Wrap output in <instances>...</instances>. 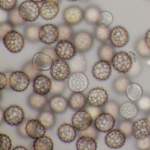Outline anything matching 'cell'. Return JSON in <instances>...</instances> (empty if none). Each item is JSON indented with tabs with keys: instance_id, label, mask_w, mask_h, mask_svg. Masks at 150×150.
<instances>
[{
	"instance_id": "obj_27",
	"label": "cell",
	"mask_w": 150,
	"mask_h": 150,
	"mask_svg": "<svg viewBox=\"0 0 150 150\" xmlns=\"http://www.w3.org/2000/svg\"><path fill=\"white\" fill-rule=\"evenodd\" d=\"M101 11L97 6H88L84 10V20L90 25H97Z\"/></svg>"
},
{
	"instance_id": "obj_35",
	"label": "cell",
	"mask_w": 150,
	"mask_h": 150,
	"mask_svg": "<svg viewBox=\"0 0 150 150\" xmlns=\"http://www.w3.org/2000/svg\"><path fill=\"white\" fill-rule=\"evenodd\" d=\"M38 119L47 129L52 128L56 123V116L52 111L43 110L41 111Z\"/></svg>"
},
{
	"instance_id": "obj_6",
	"label": "cell",
	"mask_w": 150,
	"mask_h": 150,
	"mask_svg": "<svg viewBox=\"0 0 150 150\" xmlns=\"http://www.w3.org/2000/svg\"><path fill=\"white\" fill-rule=\"evenodd\" d=\"M129 35L126 29L121 26L114 27L110 30L109 41L114 47L122 48L129 42Z\"/></svg>"
},
{
	"instance_id": "obj_11",
	"label": "cell",
	"mask_w": 150,
	"mask_h": 150,
	"mask_svg": "<svg viewBox=\"0 0 150 150\" xmlns=\"http://www.w3.org/2000/svg\"><path fill=\"white\" fill-rule=\"evenodd\" d=\"M39 39L45 44L51 45L59 41V33L57 25L46 24L41 26L39 30Z\"/></svg>"
},
{
	"instance_id": "obj_60",
	"label": "cell",
	"mask_w": 150,
	"mask_h": 150,
	"mask_svg": "<svg viewBox=\"0 0 150 150\" xmlns=\"http://www.w3.org/2000/svg\"><path fill=\"white\" fill-rule=\"evenodd\" d=\"M46 1H54V2H56L59 4L61 2V0H46Z\"/></svg>"
},
{
	"instance_id": "obj_32",
	"label": "cell",
	"mask_w": 150,
	"mask_h": 150,
	"mask_svg": "<svg viewBox=\"0 0 150 150\" xmlns=\"http://www.w3.org/2000/svg\"><path fill=\"white\" fill-rule=\"evenodd\" d=\"M41 27L40 25L36 24H29L26 26L24 30V36L26 39L31 43L39 42V33Z\"/></svg>"
},
{
	"instance_id": "obj_7",
	"label": "cell",
	"mask_w": 150,
	"mask_h": 150,
	"mask_svg": "<svg viewBox=\"0 0 150 150\" xmlns=\"http://www.w3.org/2000/svg\"><path fill=\"white\" fill-rule=\"evenodd\" d=\"M4 121L11 126H18L25 119V113L21 106L12 105L4 112Z\"/></svg>"
},
{
	"instance_id": "obj_43",
	"label": "cell",
	"mask_w": 150,
	"mask_h": 150,
	"mask_svg": "<svg viewBox=\"0 0 150 150\" xmlns=\"http://www.w3.org/2000/svg\"><path fill=\"white\" fill-rule=\"evenodd\" d=\"M103 112L110 114L115 118L118 117L119 114V108L118 105L114 101H108L104 105Z\"/></svg>"
},
{
	"instance_id": "obj_24",
	"label": "cell",
	"mask_w": 150,
	"mask_h": 150,
	"mask_svg": "<svg viewBox=\"0 0 150 150\" xmlns=\"http://www.w3.org/2000/svg\"><path fill=\"white\" fill-rule=\"evenodd\" d=\"M48 103L51 110L57 114L64 113L69 106L68 100L60 95L53 96Z\"/></svg>"
},
{
	"instance_id": "obj_13",
	"label": "cell",
	"mask_w": 150,
	"mask_h": 150,
	"mask_svg": "<svg viewBox=\"0 0 150 150\" xmlns=\"http://www.w3.org/2000/svg\"><path fill=\"white\" fill-rule=\"evenodd\" d=\"M87 99L89 105L100 108L108 101V94L103 88H94L88 92Z\"/></svg>"
},
{
	"instance_id": "obj_14",
	"label": "cell",
	"mask_w": 150,
	"mask_h": 150,
	"mask_svg": "<svg viewBox=\"0 0 150 150\" xmlns=\"http://www.w3.org/2000/svg\"><path fill=\"white\" fill-rule=\"evenodd\" d=\"M93 119L86 110H78L72 118V125L78 131L86 129L93 123Z\"/></svg>"
},
{
	"instance_id": "obj_31",
	"label": "cell",
	"mask_w": 150,
	"mask_h": 150,
	"mask_svg": "<svg viewBox=\"0 0 150 150\" xmlns=\"http://www.w3.org/2000/svg\"><path fill=\"white\" fill-rule=\"evenodd\" d=\"M78 150H96L97 148L96 139L88 136H81L76 142Z\"/></svg>"
},
{
	"instance_id": "obj_42",
	"label": "cell",
	"mask_w": 150,
	"mask_h": 150,
	"mask_svg": "<svg viewBox=\"0 0 150 150\" xmlns=\"http://www.w3.org/2000/svg\"><path fill=\"white\" fill-rule=\"evenodd\" d=\"M113 21L114 17L110 12L107 11H101L97 25L108 27L112 24Z\"/></svg>"
},
{
	"instance_id": "obj_44",
	"label": "cell",
	"mask_w": 150,
	"mask_h": 150,
	"mask_svg": "<svg viewBox=\"0 0 150 150\" xmlns=\"http://www.w3.org/2000/svg\"><path fill=\"white\" fill-rule=\"evenodd\" d=\"M52 86L50 93L52 95H60L63 93L66 88V82L65 81H58L54 79H51Z\"/></svg>"
},
{
	"instance_id": "obj_49",
	"label": "cell",
	"mask_w": 150,
	"mask_h": 150,
	"mask_svg": "<svg viewBox=\"0 0 150 150\" xmlns=\"http://www.w3.org/2000/svg\"><path fill=\"white\" fill-rule=\"evenodd\" d=\"M14 30V27L8 21L1 22L0 23V38L3 40L5 36L12 30Z\"/></svg>"
},
{
	"instance_id": "obj_38",
	"label": "cell",
	"mask_w": 150,
	"mask_h": 150,
	"mask_svg": "<svg viewBox=\"0 0 150 150\" xmlns=\"http://www.w3.org/2000/svg\"><path fill=\"white\" fill-rule=\"evenodd\" d=\"M110 30L109 27H102L96 25L95 27L94 35L99 42L104 43L109 41Z\"/></svg>"
},
{
	"instance_id": "obj_34",
	"label": "cell",
	"mask_w": 150,
	"mask_h": 150,
	"mask_svg": "<svg viewBox=\"0 0 150 150\" xmlns=\"http://www.w3.org/2000/svg\"><path fill=\"white\" fill-rule=\"evenodd\" d=\"M33 148L35 150H52L54 143L50 137L44 136L35 139L33 143Z\"/></svg>"
},
{
	"instance_id": "obj_25",
	"label": "cell",
	"mask_w": 150,
	"mask_h": 150,
	"mask_svg": "<svg viewBox=\"0 0 150 150\" xmlns=\"http://www.w3.org/2000/svg\"><path fill=\"white\" fill-rule=\"evenodd\" d=\"M70 66L71 74L74 73L84 72L87 67V62L82 53L77 52L71 59L67 61Z\"/></svg>"
},
{
	"instance_id": "obj_30",
	"label": "cell",
	"mask_w": 150,
	"mask_h": 150,
	"mask_svg": "<svg viewBox=\"0 0 150 150\" xmlns=\"http://www.w3.org/2000/svg\"><path fill=\"white\" fill-rule=\"evenodd\" d=\"M115 48L110 44L104 43L99 47L97 54L100 60L111 63L115 54Z\"/></svg>"
},
{
	"instance_id": "obj_1",
	"label": "cell",
	"mask_w": 150,
	"mask_h": 150,
	"mask_svg": "<svg viewBox=\"0 0 150 150\" xmlns=\"http://www.w3.org/2000/svg\"><path fill=\"white\" fill-rule=\"evenodd\" d=\"M94 35L86 30H80L75 33L72 42L77 52L83 53L89 51L93 45Z\"/></svg>"
},
{
	"instance_id": "obj_36",
	"label": "cell",
	"mask_w": 150,
	"mask_h": 150,
	"mask_svg": "<svg viewBox=\"0 0 150 150\" xmlns=\"http://www.w3.org/2000/svg\"><path fill=\"white\" fill-rule=\"evenodd\" d=\"M137 53L143 58H150V49L146 44L144 37L139 38L137 39L134 46Z\"/></svg>"
},
{
	"instance_id": "obj_21",
	"label": "cell",
	"mask_w": 150,
	"mask_h": 150,
	"mask_svg": "<svg viewBox=\"0 0 150 150\" xmlns=\"http://www.w3.org/2000/svg\"><path fill=\"white\" fill-rule=\"evenodd\" d=\"M52 86V79L45 75L40 74L33 81V90L41 95H47L50 92Z\"/></svg>"
},
{
	"instance_id": "obj_8",
	"label": "cell",
	"mask_w": 150,
	"mask_h": 150,
	"mask_svg": "<svg viewBox=\"0 0 150 150\" xmlns=\"http://www.w3.org/2000/svg\"><path fill=\"white\" fill-rule=\"evenodd\" d=\"M67 85L73 92L82 93L87 88L89 81L84 72L74 73L68 78Z\"/></svg>"
},
{
	"instance_id": "obj_63",
	"label": "cell",
	"mask_w": 150,
	"mask_h": 150,
	"mask_svg": "<svg viewBox=\"0 0 150 150\" xmlns=\"http://www.w3.org/2000/svg\"><path fill=\"white\" fill-rule=\"evenodd\" d=\"M146 118H147V119H148V120H149L150 122V114L148 116H147V117H146Z\"/></svg>"
},
{
	"instance_id": "obj_12",
	"label": "cell",
	"mask_w": 150,
	"mask_h": 150,
	"mask_svg": "<svg viewBox=\"0 0 150 150\" xmlns=\"http://www.w3.org/2000/svg\"><path fill=\"white\" fill-rule=\"evenodd\" d=\"M54 48L59 59L66 61L71 59L77 53L72 42L69 40L59 41Z\"/></svg>"
},
{
	"instance_id": "obj_57",
	"label": "cell",
	"mask_w": 150,
	"mask_h": 150,
	"mask_svg": "<svg viewBox=\"0 0 150 150\" xmlns=\"http://www.w3.org/2000/svg\"><path fill=\"white\" fill-rule=\"evenodd\" d=\"M13 150H28V148L27 147H25V146H16V147H15L13 149Z\"/></svg>"
},
{
	"instance_id": "obj_29",
	"label": "cell",
	"mask_w": 150,
	"mask_h": 150,
	"mask_svg": "<svg viewBox=\"0 0 150 150\" xmlns=\"http://www.w3.org/2000/svg\"><path fill=\"white\" fill-rule=\"evenodd\" d=\"M138 113L137 107L133 103L126 102L119 108L120 115L126 120H131L136 117Z\"/></svg>"
},
{
	"instance_id": "obj_4",
	"label": "cell",
	"mask_w": 150,
	"mask_h": 150,
	"mask_svg": "<svg viewBox=\"0 0 150 150\" xmlns=\"http://www.w3.org/2000/svg\"><path fill=\"white\" fill-rule=\"evenodd\" d=\"M19 10L20 15L26 22L35 21L40 16V8L31 0L22 2L19 6Z\"/></svg>"
},
{
	"instance_id": "obj_22",
	"label": "cell",
	"mask_w": 150,
	"mask_h": 150,
	"mask_svg": "<svg viewBox=\"0 0 150 150\" xmlns=\"http://www.w3.org/2000/svg\"><path fill=\"white\" fill-rule=\"evenodd\" d=\"M59 11V4L51 1H45L40 7V16L47 21L54 19Z\"/></svg>"
},
{
	"instance_id": "obj_51",
	"label": "cell",
	"mask_w": 150,
	"mask_h": 150,
	"mask_svg": "<svg viewBox=\"0 0 150 150\" xmlns=\"http://www.w3.org/2000/svg\"><path fill=\"white\" fill-rule=\"evenodd\" d=\"M137 146L140 150H149L150 149V137L148 136L144 138L138 139Z\"/></svg>"
},
{
	"instance_id": "obj_5",
	"label": "cell",
	"mask_w": 150,
	"mask_h": 150,
	"mask_svg": "<svg viewBox=\"0 0 150 150\" xmlns=\"http://www.w3.org/2000/svg\"><path fill=\"white\" fill-rule=\"evenodd\" d=\"M9 86L11 89L17 92H22L28 88L30 80L28 76L22 71L13 72L9 75Z\"/></svg>"
},
{
	"instance_id": "obj_2",
	"label": "cell",
	"mask_w": 150,
	"mask_h": 150,
	"mask_svg": "<svg viewBox=\"0 0 150 150\" xmlns=\"http://www.w3.org/2000/svg\"><path fill=\"white\" fill-rule=\"evenodd\" d=\"M111 63L116 71L120 73L126 74L131 69L133 61L129 52L120 51L114 55Z\"/></svg>"
},
{
	"instance_id": "obj_61",
	"label": "cell",
	"mask_w": 150,
	"mask_h": 150,
	"mask_svg": "<svg viewBox=\"0 0 150 150\" xmlns=\"http://www.w3.org/2000/svg\"><path fill=\"white\" fill-rule=\"evenodd\" d=\"M81 2H87V1H89L90 0H79Z\"/></svg>"
},
{
	"instance_id": "obj_33",
	"label": "cell",
	"mask_w": 150,
	"mask_h": 150,
	"mask_svg": "<svg viewBox=\"0 0 150 150\" xmlns=\"http://www.w3.org/2000/svg\"><path fill=\"white\" fill-rule=\"evenodd\" d=\"M125 93L130 100L137 101L143 96V89L138 84L131 82L127 87Z\"/></svg>"
},
{
	"instance_id": "obj_9",
	"label": "cell",
	"mask_w": 150,
	"mask_h": 150,
	"mask_svg": "<svg viewBox=\"0 0 150 150\" xmlns=\"http://www.w3.org/2000/svg\"><path fill=\"white\" fill-rule=\"evenodd\" d=\"M70 66L67 61L58 59L53 62L50 69L52 79L58 81H65L71 75Z\"/></svg>"
},
{
	"instance_id": "obj_40",
	"label": "cell",
	"mask_w": 150,
	"mask_h": 150,
	"mask_svg": "<svg viewBox=\"0 0 150 150\" xmlns=\"http://www.w3.org/2000/svg\"><path fill=\"white\" fill-rule=\"evenodd\" d=\"M131 83L129 79L125 76H120L115 80L114 87L115 90L120 93H124L126 92V88Z\"/></svg>"
},
{
	"instance_id": "obj_52",
	"label": "cell",
	"mask_w": 150,
	"mask_h": 150,
	"mask_svg": "<svg viewBox=\"0 0 150 150\" xmlns=\"http://www.w3.org/2000/svg\"><path fill=\"white\" fill-rule=\"evenodd\" d=\"M86 110L89 113L93 120H95L96 117L101 113H102L101 109L99 107H95L91 105L88 106L86 108Z\"/></svg>"
},
{
	"instance_id": "obj_56",
	"label": "cell",
	"mask_w": 150,
	"mask_h": 150,
	"mask_svg": "<svg viewBox=\"0 0 150 150\" xmlns=\"http://www.w3.org/2000/svg\"><path fill=\"white\" fill-rule=\"evenodd\" d=\"M144 39L146 44L148 46V48L150 49V29L148 30L144 36Z\"/></svg>"
},
{
	"instance_id": "obj_18",
	"label": "cell",
	"mask_w": 150,
	"mask_h": 150,
	"mask_svg": "<svg viewBox=\"0 0 150 150\" xmlns=\"http://www.w3.org/2000/svg\"><path fill=\"white\" fill-rule=\"evenodd\" d=\"M25 129L29 137L36 139L45 136L47 129L38 119H32L28 120Z\"/></svg>"
},
{
	"instance_id": "obj_23",
	"label": "cell",
	"mask_w": 150,
	"mask_h": 150,
	"mask_svg": "<svg viewBox=\"0 0 150 150\" xmlns=\"http://www.w3.org/2000/svg\"><path fill=\"white\" fill-rule=\"evenodd\" d=\"M77 134L76 129L69 124L64 123L58 129V136L59 139L64 143H71L74 141Z\"/></svg>"
},
{
	"instance_id": "obj_39",
	"label": "cell",
	"mask_w": 150,
	"mask_h": 150,
	"mask_svg": "<svg viewBox=\"0 0 150 150\" xmlns=\"http://www.w3.org/2000/svg\"><path fill=\"white\" fill-rule=\"evenodd\" d=\"M7 21L14 27L23 26L27 22L20 15L18 7L8 12Z\"/></svg>"
},
{
	"instance_id": "obj_58",
	"label": "cell",
	"mask_w": 150,
	"mask_h": 150,
	"mask_svg": "<svg viewBox=\"0 0 150 150\" xmlns=\"http://www.w3.org/2000/svg\"><path fill=\"white\" fill-rule=\"evenodd\" d=\"M31 1L36 3H41L44 2L46 0H31Z\"/></svg>"
},
{
	"instance_id": "obj_59",
	"label": "cell",
	"mask_w": 150,
	"mask_h": 150,
	"mask_svg": "<svg viewBox=\"0 0 150 150\" xmlns=\"http://www.w3.org/2000/svg\"><path fill=\"white\" fill-rule=\"evenodd\" d=\"M4 120V112H2V110H1V122H2V120Z\"/></svg>"
},
{
	"instance_id": "obj_17",
	"label": "cell",
	"mask_w": 150,
	"mask_h": 150,
	"mask_svg": "<svg viewBox=\"0 0 150 150\" xmlns=\"http://www.w3.org/2000/svg\"><path fill=\"white\" fill-rule=\"evenodd\" d=\"M112 72L110 63L103 60L96 62L92 69L93 77L98 80L104 81L110 77Z\"/></svg>"
},
{
	"instance_id": "obj_62",
	"label": "cell",
	"mask_w": 150,
	"mask_h": 150,
	"mask_svg": "<svg viewBox=\"0 0 150 150\" xmlns=\"http://www.w3.org/2000/svg\"><path fill=\"white\" fill-rule=\"evenodd\" d=\"M68 1H71V2H73V1H77L79 0H67Z\"/></svg>"
},
{
	"instance_id": "obj_45",
	"label": "cell",
	"mask_w": 150,
	"mask_h": 150,
	"mask_svg": "<svg viewBox=\"0 0 150 150\" xmlns=\"http://www.w3.org/2000/svg\"><path fill=\"white\" fill-rule=\"evenodd\" d=\"M0 142H1V150H9L12 148V140L8 135L6 133L0 134Z\"/></svg>"
},
{
	"instance_id": "obj_47",
	"label": "cell",
	"mask_w": 150,
	"mask_h": 150,
	"mask_svg": "<svg viewBox=\"0 0 150 150\" xmlns=\"http://www.w3.org/2000/svg\"><path fill=\"white\" fill-rule=\"evenodd\" d=\"M18 0H0L1 8L6 12H10L17 7Z\"/></svg>"
},
{
	"instance_id": "obj_28",
	"label": "cell",
	"mask_w": 150,
	"mask_h": 150,
	"mask_svg": "<svg viewBox=\"0 0 150 150\" xmlns=\"http://www.w3.org/2000/svg\"><path fill=\"white\" fill-rule=\"evenodd\" d=\"M48 102L46 95H41L36 93H32L28 98L29 106L33 109L40 110L44 108Z\"/></svg>"
},
{
	"instance_id": "obj_16",
	"label": "cell",
	"mask_w": 150,
	"mask_h": 150,
	"mask_svg": "<svg viewBox=\"0 0 150 150\" xmlns=\"http://www.w3.org/2000/svg\"><path fill=\"white\" fill-rule=\"evenodd\" d=\"M94 123L95 127L98 131L109 132L115 127V119L110 114L103 112L96 117Z\"/></svg>"
},
{
	"instance_id": "obj_15",
	"label": "cell",
	"mask_w": 150,
	"mask_h": 150,
	"mask_svg": "<svg viewBox=\"0 0 150 150\" xmlns=\"http://www.w3.org/2000/svg\"><path fill=\"white\" fill-rule=\"evenodd\" d=\"M126 136L119 129L111 130L105 137V143L111 148H121L125 144Z\"/></svg>"
},
{
	"instance_id": "obj_53",
	"label": "cell",
	"mask_w": 150,
	"mask_h": 150,
	"mask_svg": "<svg viewBox=\"0 0 150 150\" xmlns=\"http://www.w3.org/2000/svg\"><path fill=\"white\" fill-rule=\"evenodd\" d=\"M41 51L51 57L54 62L59 59L56 54L55 48H53V47L47 46V47H44L42 49Z\"/></svg>"
},
{
	"instance_id": "obj_54",
	"label": "cell",
	"mask_w": 150,
	"mask_h": 150,
	"mask_svg": "<svg viewBox=\"0 0 150 150\" xmlns=\"http://www.w3.org/2000/svg\"><path fill=\"white\" fill-rule=\"evenodd\" d=\"M9 78H8L6 74L4 73L1 72L0 74V89H5L6 87L9 85Z\"/></svg>"
},
{
	"instance_id": "obj_20",
	"label": "cell",
	"mask_w": 150,
	"mask_h": 150,
	"mask_svg": "<svg viewBox=\"0 0 150 150\" xmlns=\"http://www.w3.org/2000/svg\"><path fill=\"white\" fill-rule=\"evenodd\" d=\"M31 62L35 69L42 71L50 70L54 61L51 57L40 51L33 56Z\"/></svg>"
},
{
	"instance_id": "obj_37",
	"label": "cell",
	"mask_w": 150,
	"mask_h": 150,
	"mask_svg": "<svg viewBox=\"0 0 150 150\" xmlns=\"http://www.w3.org/2000/svg\"><path fill=\"white\" fill-rule=\"evenodd\" d=\"M59 33V41L72 40L74 33L71 26L67 23H61L57 25Z\"/></svg>"
},
{
	"instance_id": "obj_46",
	"label": "cell",
	"mask_w": 150,
	"mask_h": 150,
	"mask_svg": "<svg viewBox=\"0 0 150 150\" xmlns=\"http://www.w3.org/2000/svg\"><path fill=\"white\" fill-rule=\"evenodd\" d=\"M138 108L144 111L150 110V96L148 95H143L137 102Z\"/></svg>"
},
{
	"instance_id": "obj_3",
	"label": "cell",
	"mask_w": 150,
	"mask_h": 150,
	"mask_svg": "<svg viewBox=\"0 0 150 150\" xmlns=\"http://www.w3.org/2000/svg\"><path fill=\"white\" fill-rule=\"evenodd\" d=\"M2 40L7 49L13 53L21 52L25 45L24 36L15 30L8 33Z\"/></svg>"
},
{
	"instance_id": "obj_50",
	"label": "cell",
	"mask_w": 150,
	"mask_h": 150,
	"mask_svg": "<svg viewBox=\"0 0 150 150\" xmlns=\"http://www.w3.org/2000/svg\"><path fill=\"white\" fill-rule=\"evenodd\" d=\"M79 132V134L80 136H88L93 138L95 139H96L98 137V130L93 125H91L85 130Z\"/></svg>"
},
{
	"instance_id": "obj_55",
	"label": "cell",
	"mask_w": 150,
	"mask_h": 150,
	"mask_svg": "<svg viewBox=\"0 0 150 150\" xmlns=\"http://www.w3.org/2000/svg\"><path fill=\"white\" fill-rule=\"evenodd\" d=\"M28 120H24L21 124L18 125V132L19 134L23 137H28V136L26 133L25 127Z\"/></svg>"
},
{
	"instance_id": "obj_48",
	"label": "cell",
	"mask_w": 150,
	"mask_h": 150,
	"mask_svg": "<svg viewBox=\"0 0 150 150\" xmlns=\"http://www.w3.org/2000/svg\"><path fill=\"white\" fill-rule=\"evenodd\" d=\"M133 123L129 121L121 122L118 125V129L122 131L126 137H129L132 134V128Z\"/></svg>"
},
{
	"instance_id": "obj_10",
	"label": "cell",
	"mask_w": 150,
	"mask_h": 150,
	"mask_svg": "<svg viewBox=\"0 0 150 150\" xmlns=\"http://www.w3.org/2000/svg\"><path fill=\"white\" fill-rule=\"evenodd\" d=\"M63 16L65 23L71 26H75L84 20V10L79 6H71L64 10Z\"/></svg>"
},
{
	"instance_id": "obj_41",
	"label": "cell",
	"mask_w": 150,
	"mask_h": 150,
	"mask_svg": "<svg viewBox=\"0 0 150 150\" xmlns=\"http://www.w3.org/2000/svg\"><path fill=\"white\" fill-rule=\"evenodd\" d=\"M22 71L28 76L30 81H33L37 77L41 74V71L37 70L33 66L31 61L25 64L23 67Z\"/></svg>"
},
{
	"instance_id": "obj_19",
	"label": "cell",
	"mask_w": 150,
	"mask_h": 150,
	"mask_svg": "<svg viewBox=\"0 0 150 150\" xmlns=\"http://www.w3.org/2000/svg\"><path fill=\"white\" fill-rule=\"evenodd\" d=\"M132 135L138 140L150 136V121L146 118H142L134 122L132 125Z\"/></svg>"
},
{
	"instance_id": "obj_26",
	"label": "cell",
	"mask_w": 150,
	"mask_h": 150,
	"mask_svg": "<svg viewBox=\"0 0 150 150\" xmlns=\"http://www.w3.org/2000/svg\"><path fill=\"white\" fill-rule=\"evenodd\" d=\"M87 103V97L81 93L73 92L68 100L70 108L77 111L84 109Z\"/></svg>"
}]
</instances>
